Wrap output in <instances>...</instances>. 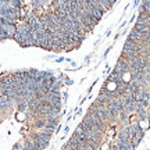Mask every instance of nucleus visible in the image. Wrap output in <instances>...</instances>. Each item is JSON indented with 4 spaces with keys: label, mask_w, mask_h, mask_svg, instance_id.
Listing matches in <instances>:
<instances>
[{
    "label": "nucleus",
    "mask_w": 150,
    "mask_h": 150,
    "mask_svg": "<svg viewBox=\"0 0 150 150\" xmlns=\"http://www.w3.org/2000/svg\"><path fill=\"white\" fill-rule=\"evenodd\" d=\"M121 78H122L121 75L112 71L111 74H110V76H108V81H110V82H114V83H117V85H121V83H122V82H121Z\"/></svg>",
    "instance_id": "3"
},
{
    "label": "nucleus",
    "mask_w": 150,
    "mask_h": 150,
    "mask_svg": "<svg viewBox=\"0 0 150 150\" xmlns=\"http://www.w3.org/2000/svg\"><path fill=\"white\" fill-rule=\"evenodd\" d=\"M32 7L33 8H40V7H43V1L35 0V1H32Z\"/></svg>",
    "instance_id": "6"
},
{
    "label": "nucleus",
    "mask_w": 150,
    "mask_h": 150,
    "mask_svg": "<svg viewBox=\"0 0 150 150\" xmlns=\"http://www.w3.org/2000/svg\"><path fill=\"white\" fill-rule=\"evenodd\" d=\"M147 110H138V114H139V118L140 120H143V121H146V120H147V115H149V114H147Z\"/></svg>",
    "instance_id": "5"
},
{
    "label": "nucleus",
    "mask_w": 150,
    "mask_h": 150,
    "mask_svg": "<svg viewBox=\"0 0 150 150\" xmlns=\"http://www.w3.org/2000/svg\"><path fill=\"white\" fill-rule=\"evenodd\" d=\"M35 127H36V128H45V127H46V121H45V120H43V121H38L36 124H35Z\"/></svg>",
    "instance_id": "8"
},
{
    "label": "nucleus",
    "mask_w": 150,
    "mask_h": 150,
    "mask_svg": "<svg viewBox=\"0 0 150 150\" xmlns=\"http://www.w3.org/2000/svg\"><path fill=\"white\" fill-rule=\"evenodd\" d=\"M114 72H117V74H120L121 76H122L124 74H127V72H129V64L128 61H125V60H118L117 65H115V68H114Z\"/></svg>",
    "instance_id": "2"
},
{
    "label": "nucleus",
    "mask_w": 150,
    "mask_h": 150,
    "mask_svg": "<svg viewBox=\"0 0 150 150\" xmlns=\"http://www.w3.org/2000/svg\"><path fill=\"white\" fill-rule=\"evenodd\" d=\"M32 142H33V143H36L38 146H40L42 149H45V147L49 145V142H50V136L45 135L43 132H39V134H33V135H32Z\"/></svg>",
    "instance_id": "1"
},
{
    "label": "nucleus",
    "mask_w": 150,
    "mask_h": 150,
    "mask_svg": "<svg viewBox=\"0 0 150 150\" xmlns=\"http://www.w3.org/2000/svg\"><path fill=\"white\" fill-rule=\"evenodd\" d=\"M22 149H24V147H22L20 143H17V145L14 146V149H13V150H22Z\"/></svg>",
    "instance_id": "10"
},
{
    "label": "nucleus",
    "mask_w": 150,
    "mask_h": 150,
    "mask_svg": "<svg viewBox=\"0 0 150 150\" xmlns=\"http://www.w3.org/2000/svg\"><path fill=\"white\" fill-rule=\"evenodd\" d=\"M99 3L102 6V8L104 10V13L110 10L112 7V4H114V1H111V0H102V1H99Z\"/></svg>",
    "instance_id": "4"
},
{
    "label": "nucleus",
    "mask_w": 150,
    "mask_h": 150,
    "mask_svg": "<svg viewBox=\"0 0 150 150\" xmlns=\"http://www.w3.org/2000/svg\"><path fill=\"white\" fill-rule=\"evenodd\" d=\"M108 150H118V147H117V145H112L111 147H110V149Z\"/></svg>",
    "instance_id": "11"
},
{
    "label": "nucleus",
    "mask_w": 150,
    "mask_h": 150,
    "mask_svg": "<svg viewBox=\"0 0 150 150\" xmlns=\"http://www.w3.org/2000/svg\"><path fill=\"white\" fill-rule=\"evenodd\" d=\"M63 150H75V149H74V147H72V146L70 145V143H67V145L64 146V149H63Z\"/></svg>",
    "instance_id": "9"
},
{
    "label": "nucleus",
    "mask_w": 150,
    "mask_h": 150,
    "mask_svg": "<svg viewBox=\"0 0 150 150\" xmlns=\"http://www.w3.org/2000/svg\"><path fill=\"white\" fill-rule=\"evenodd\" d=\"M145 10V13H149V10H150V3L149 1H145L143 3V6H142V11Z\"/></svg>",
    "instance_id": "7"
}]
</instances>
